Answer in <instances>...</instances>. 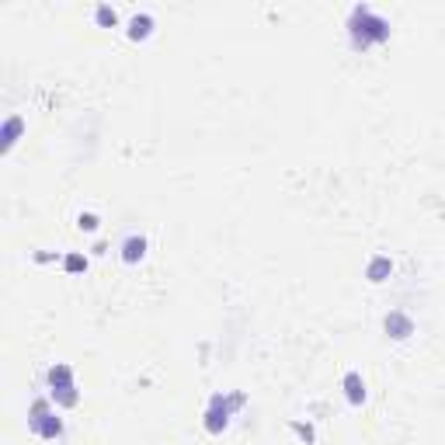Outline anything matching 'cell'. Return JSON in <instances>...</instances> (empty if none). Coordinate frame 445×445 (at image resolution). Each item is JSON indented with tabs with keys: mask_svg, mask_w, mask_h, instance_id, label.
I'll list each match as a JSON object with an SVG mask.
<instances>
[{
	"mask_svg": "<svg viewBox=\"0 0 445 445\" xmlns=\"http://www.w3.org/2000/svg\"><path fill=\"white\" fill-rule=\"evenodd\" d=\"M390 275H393V261H390L386 254H376V258L365 265V279H369V282H376V286H379V282H386Z\"/></svg>",
	"mask_w": 445,
	"mask_h": 445,
	"instance_id": "8",
	"label": "cell"
},
{
	"mask_svg": "<svg viewBox=\"0 0 445 445\" xmlns=\"http://www.w3.org/2000/svg\"><path fill=\"white\" fill-rule=\"evenodd\" d=\"M293 431H296L299 438H306V442H313V438H317V435H313V428H310V424H299V421H293Z\"/></svg>",
	"mask_w": 445,
	"mask_h": 445,
	"instance_id": "15",
	"label": "cell"
},
{
	"mask_svg": "<svg viewBox=\"0 0 445 445\" xmlns=\"http://www.w3.org/2000/svg\"><path fill=\"white\" fill-rule=\"evenodd\" d=\"M150 32H153V15H136V18L129 21V39H132V42L146 39Z\"/></svg>",
	"mask_w": 445,
	"mask_h": 445,
	"instance_id": "10",
	"label": "cell"
},
{
	"mask_svg": "<svg viewBox=\"0 0 445 445\" xmlns=\"http://www.w3.org/2000/svg\"><path fill=\"white\" fill-rule=\"evenodd\" d=\"M94 18H98L101 28H115V25H119V15H115V8H108V4H98Z\"/></svg>",
	"mask_w": 445,
	"mask_h": 445,
	"instance_id": "12",
	"label": "cell"
},
{
	"mask_svg": "<svg viewBox=\"0 0 445 445\" xmlns=\"http://www.w3.org/2000/svg\"><path fill=\"white\" fill-rule=\"evenodd\" d=\"M28 428L39 438H49V442L63 435V417L53 410V400H46V396H35L32 400V407H28Z\"/></svg>",
	"mask_w": 445,
	"mask_h": 445,
	"instance_id": "3",
	"label": "cell"
},
{
	"mask_svg": "<svg viewBox=\"0 0 445 445\" xmlns=\"http://www.w3.org/2000/svg\"><path fill=\"white\" fill-rule=\"evenodd\" d=\"M341 386H344V396H348L351 407H362L365 403V379H362V372H355V369L344 372V383Z\"/></svg>",
	"mask_w": 445,
	"mask_h": 445,
	"instance_id": "5",
	"label": "cell"
},
{
	"mask_svg": "<svg viewBox=\"0 0 445 445\" xmlns=\"http://www.w3.org/2000/svg\"><path fill=\"white\" fill-rule=\"evenodd\" d=\"M247 403V396L244 393H212L209 396V407H205V431L209 435H222L227 431V424H230V417H234V410L237 407H244Z\"/></svg>",
	"mask_w": 445,
	"mask_h": 445,
	"instance_id": "2",
	"label": "cell"
},
{
	"mask_svg": "<svg viewBox=\"0 0 445 445\" xmlns=\"http://www.w3.org/2000/svg\"><path fill=\"white\" fill-rule=\"evenodd\" d=\"M63 386H77V383H73V369H70L67 362H56V365L49 369V390H63Z\"/></svg>",
	"mask_w": 445,
	"mask_h": 445,
	"instance_id": "9",
	"label": "cell"
},
{
	"mask_svg": "<svg viewBox=\"0 0 445 445\" xmlns=\"http://www.w3.org/2000/svg\"><path fill=\"white\" fill-rule=\"evenodd\" d=\"M25 132V115H11L8 122H4V129H0V150H11L15 143H18V136Z\"/></svg>",
	"mask_w": 445,
	"mask_h": 445,
	"instance_id": "6",
	"label": "cell"
},
{
	"mask_svg": "<svg viewBox=\"0 0 445 445\" xmlns=\"http://www.w3.org/2000/svg\"><path fill=\"white\" fill-rule=\"evenodd\" d=\"M143 258H146V237H139V234L125 237V241H122V261H125V265H136V261H143Z\"/></svg>",
	"mask_w": 445,
	"mask_h": 445,
	"instance_id": "7",
	"label": "cell"
},
{
	"mask_svg": "<svg viewBox=\"0 0 445 445\" xmlns=\"http://www.w3.org/2000/svg\"><path fill=\"white\" fill-rule=\"evenodd\" d=\"M63 272H70V275L87 272V258H84V254H67V258H63Z\"/></svg>",
	"mask_w": 445,
	"mask_h": 445,
	"instance_id": "13",
	"label": "cell"
},
{
	"mask_svg": "<svg viewBox=\"0 0 445 445\" xmlns=\"http://www.w3.org/2000/svg\"><path fill=\"white\" fill-rule=\"evenodd\" d=\"M348 35H351V46H355V49H369V46L390 39V21L379 18L369 4H358V8H351Z\"/></svg>",
	"mask_w": 445,
	"mask_h": 445,
	"instance_id": "1",
	"label": "cell"
},
{
	"mask_svg": "<svg viewBox=\"0 0 445 445\" xmlns=\"http://www.w3.org/2000/svg\"><path fill=\"white\" fill-rule=\"evenodd\" d=\"M77 227H80L84 234H98V227H101V219H98L94 212H80V216H77Z\"/></svg>",
	"mask_w": 445,
	"mask_h": 445,
	"instance_id": "14",
	"label": "cell"
},
{
	"mask_svg": "<svg viewBox=\"0 0 445 445\" xmlns=\"http://www.w3.org/2000/svg\"><path fill=\"white\" fill-rule=\"evenodd\" d=\"M383 327H386V334H390V338H396V341H403V338H410V334H414V320H410L407 313H400V310L386 313Z\"/></svg>",
	"mask_w": 445,
	"mask_h": 445,
	"instance_id": "4",
	"label": "cell"
},
{
	"mask_svg": "<svg viewBox=\"0 0 445 445\" xmlns=\"http://www.w3.org/2000/svg\"><path fill=\"white\" fill-rule=\"evenodd\" d=\"M49 400L56 407H77L80 403V390L77 386H63V390H49Z\"/></svg>",
	"mask_w": 445,
	"mask_h": 445,
	"instance_id": "11",
	"label": "cell"
}]
</instances>
